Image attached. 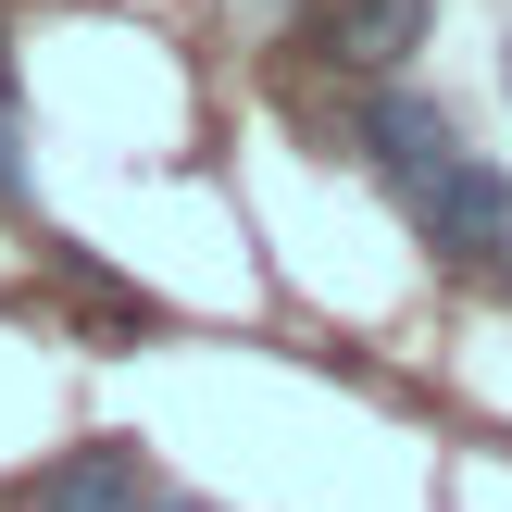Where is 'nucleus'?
<instances>
[{
    "instance_id": "obj_1",
    "label": "nucleus",
    "mask_w": 512,
    "mask_h": 512,
    "mask_svg": "<svg viewBox=\"0 0 512 512\" xmlns=\"http://www.w3.org/2000/svg\"><path fill=\"white\" fill-rule=\"evenodd\" d=\"M400 213H413V238L438 250V263H488V250L512 238V175L488 163V150H450L438 175L400 188Z\"/></svg>"
},
{
    "instance_id": "obj_2",
    "label": "nucleus",
    "mask_w": 512,
    "mask_h": 512,
    "mask_svg": "<svg viewBox=\"0 0 512 512\" xmlns=\"http://www.w3.org/2000/svg\"><path fill=\"white\" fill-rule=\"evenodd\" d=\"M425 25H438V0H325L313 38H325V63H350V75H400L425 50Z\"/></svg>"
},
{
    "instance_id": "obj_3",
    "label": "nucleus",
    "mask_w": 512,
    "mask_h": 512,
    "mask_svg": "<svg viewBox=\"0 0 512 512\" xmlns=\"http://www.w3.org/2000/svg\"><path fill=\"white\" fill-rule=\"evenodd\" d=\"M25 512H150V463L125 438H88V450H63V463L25 488Z\"/></svg>"
},
{
    "instance_id": "obj_4",
    "label": "nucleus",
    "mask_w": 512,
    "mask_h": 512,
    "mask_svg": "<svg viewBox=\"0 0 512 512\" xmlns=\"http://www.w3.org/2000/svg\"><path fill=\"white\" fill-rule=\"evenodd\" d=\"M450 150H463V125H450V113H438L425 88H388V100L363 113V163L388 175V188H413V175H438Z\"/></svg>"
},
{
    "instance_id": "obj_5",
    "label": "nucleus",
    "mask_w": 512,
    "mask_h": 512,
    "mask_svg": "<svg viewBox=\"0 0 512 512\" xmlns=\"http://www.w3.org/2000/svg\"><path fill=\"white\" fill-rule=\"evenodd\" d=\"M488 288H500V300H512V238H500V250H488Z\"/></svg>"
},
{
    "instance_id": "obj_6",
    "label": "nucleus",
    "mask_w": 512,
    "mask_h": 512,
    "mask_svg": "<svg viewBox=\"0 0 512 512\" xmlns=\"http://www.w3.org/2000/svg\"><path fill=\"white\" fill-rule=\"evenodd\" d=\"M150 512H188V500H163V488H150Z\"/></svg>"
},
{
    "instance_id": "obj_7",
    "label": "nucleus",
    "mask_w": 512,
    "mask_h": 512,
    "mask_svg": "<svg viewBox=\"0 0 512 512\" xmlns=\"http://www.w3.org/2000/svg\"><path fill=\"white\" fill-rule=\"evenodd\" d=\"M500 75H512V63H500Z\"/></svg>"
}]
</instances>
